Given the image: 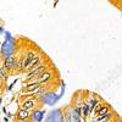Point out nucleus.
I'll return each mask as SVG.
<instances>
[{"mask_svg":"<svg viewBox=\"0 0 122 122\" xmlns=\"http://www.w3.org/2000/svg\"><path fill=\"white\" fill-rule=\"evenodd\" d=\"M65 120V114L62 109H56L50 111L46 116V121L45 122H64Z\"/></svg>","mask_w":122,"mask_h":122,"instance_id":"obj_1","label":"nucleus"},{"mask_svg":"<svg viewBox=\"0 0 122 122\" xmlns=\"http://www.w3.org/2000/svg\"><path fill=\"white\" fill-rule=\"evenodd\" d=\"M37 57V54H36V51H28L25 56H23V59H22V61H21V64L18 65V70H22V71H27L28 70V67H29V65L32 64V61L34 60Z\"/></svg>","mask_w":122,"mask_h":122,"instance_id":"obj_2","label":"nucleus"},{"mask_svg":"<svg viewBox=\"0 0 122 122\" xmlns=\"http://www.w3.org/2000/svg\"><path fill=\"white\" fill-rule=\"evenodd\" d=\"M59 99H60V95H57L55 93H51V92L44 93L42 97L39 98V100L42 101L43 104H46V105H54Z\"/></svg>","mask_w":122,"mask_h":122,"instance_id":"obj_3","label":"nucleus"},{"mask_svg":"<svg viewBox=\"0 0 122 122\" xmlns=\"http://www.w3.org/2000/svg\"><path fill=\"white\" fill-rule=\"evenodd\" d=\"M45 114H46L45 110H40V109L33 110L29 121H30V122H42V121L44 120V117H45Z\"/></svg>","mask_w":122,"mask_h":122,"instance_id":"obj_4","label":"nucleus"},{"mask_svg":"<svg viewBox=\"0 0 122 122\" xmlns=\"http://www.w3.org/2000/svg\"><path fill=\"white\" fill-rule=\"evenodd\" d=\"M81 116H82V106H76L72 112L68 115L70 122H81Z\"/></svg>","mask_w":122,"mask_h":122,"instance_id":"obj_5","label":"nucleus"},{"mask_svg":"<svg viewBox=\"0 0 122 122\" xmlns=\"http://www.w3.org/2000/svg\"><path fill=\"white\" fill-rule=\"evenodd\" d=\"M3 66L9 71V70H15V68H18V62H16V59L15 56H9L6 59H4V64Z\"/></svg>","mask_w":122,"mask_h":122,"instance_id":"obj_6","label":"nucleus"},{"mask_svg":"<svg viewBox=\"0 0 122 122\" xmlns=\"http://www.w3.org/2000/svg\"><path fill=\"white\" fill-rule=\"evenodd\" d=\"M30 115H32V111H29V110H25V109H20V110L17 111L16 120H18L20 122H22V121H29Z\"/></svg>","mask_w":122,"mask_h":122,"instance_id":"obj_7","label":"nucleus"},{"mask_svg":"<svg viewBox=\"0 0 122 122\" xmlns=\"http://www.w3.org/2000/svg\"><path fill=\"white\" fill-rule=\"evenodd\" d=\"M37 103H36V100L34 99H30V98H23V101H22V106L21 109H25V110H29V111H33L36 110Z\"/></svg>","mask_w":122,"mask_h":122,"instance_id":"obj_8","label":"nucleus"},{"mask_svg":"<svg viewBox=\"0 0 122 122\" xmlns=\"http://www.w3.org/2000/svg\"><path fill=\"white\" fill-rule=\"evenodd\" d=\"M42 87L40 83H27V86H23V92L26 93V95H28L29 93H32V92L39 89Z\"/></svg>","mask_w":122,"mask_h":122,"instance_id":"obj_9","label":"nucleus"},{"mask_svg":"<svg viewBox=\"0 0 122 122\" xmlns=\"http://www.w3.org/2000/svg\"><path fill=\"white\" fill-rule=\"evenodd\" d=\"M40 65H42V56H37L33 61H32V64L29 65V67H28V73L29 72H32V71H34L36 68H38Z\"/></svg>","mask_w":122,"mask_h":122,"instance_id":"obj_10","label":"nucleus"},{"mask_svg":"<svg viewBox=\"0 0 122 122\" xmlns=\"http://www.w3.org/2000/svg\"><path fill=\"white\" fill-rule=\"evenodd\" d=\"M51 78H53V73L50 72V71H45V72L39 77L38 83H40V84H42V83H48Z\"/></svg>","mask_w":122,"mask_h":122,"instance_id":"obj_11","label":"nucleus"},{"mask_svg":"<svg viewBox=\"0 0 122 122\" xmlns=\"http://www.w3.org/2000/svg\"><path fill=\"white\" fill-rule=\"evenodd\" d=\"M107 114H110V107L107 105H103V106H101V109L95 114V117L104 116V115H107Z\"/></svg>","mask_w":122,"mask_h":122,"instance_id":"obj_12","label":"nucleus"},{"mask_svg":"<svg viewBox=\"0 0 122 122\" xmlns=\"http://www.w3.org/2000/svg\"><path fill=\"white\" fill-rule=\"evenodd\" d=\"M90 114V106L88 103H83L82 104V116L83 117H88Z\"/></svg>","mask_w":122,"mask_h":122,"instance_id":"obj_13","label":"nucleus"},{"mask_svg":"<svg viewBox=\"0 0 122 122\" xmlns=\"http://www.w3.org/2000/svg\"><path fill=\"white\" fill-rule=\"evenodd\" d=\"M112 117V112H110L107 115H104V116H99V117H95L94 121H98V122H109V120Z\"/></svg>","mask_w":122,"mask_h":122,"instance_id":"obj_14","label":"nucleus"},{"mask_svg":"<svg viewBox=\"0 0 122 122\" xmlns=\"http://www.w3.org/2000/svg\"><path fill=\"white\" fill-rule=\"evenodd\" d=\"M7 77V73H6V68L4 67V66H1V78L3 79H5Z\"/></svg>","mask_w":122,"mask_h":122,"instance_id":"obj_15","label":"nucleus"},{"mask_svg":"<svg viewBox=\"0 0 122 122\" xmlns=\"http://www.w3.org/2000/svg\"><path fill=\"white\" fill-rule=\"evenodd\" d=\"M16 82H17V81H16V79H15V81H14V82H12V83H11V84H10V86H9V87H7V90H11V89H12V87H14V86H15V83H16Z\"/></svg>","mask_w":122,"mask_h":122,"instance_id":"obj_16","label":"nucleus"},{"mask_svg":"<svg viewBox=\"0 0 122 122\" xmlns=\"http://www.w3.org/2000/svg\"><path fill=\"white\" fill-rule=\"evenodd\" d=\"M4 122H10V121L7 120V117H5V118H4Z\"/></svg>","mask_w":122,"mask_h":122,"instance_id":"obj_17","label":"nucleus"},{"mask_svg":"<svg viewBox=\"0 0 122 122\" xmlns=\"http://www.w3.org/2000/svg\"><path fill=\"white\" fill-rule=\"evenodd\" d=\"M22 122H30V121H22Z\"/></svg>","mask_w":122,"mask_h":122,"instance_id":"obj_18","label":"nucleus"},{"mask_svg":"<svg viewBox=\"0 0 122 122\" xmlns=\"http://www.w3.org/2000/svg\"><path fill=\"white\" fill-rule=\"evenodd\" d=\"M111 122H112V121H111Z\"/></svg>","mask_w":122,"mask_h":122,"instance_id":"obj_19","label":"nucleus"}]
</instances>
